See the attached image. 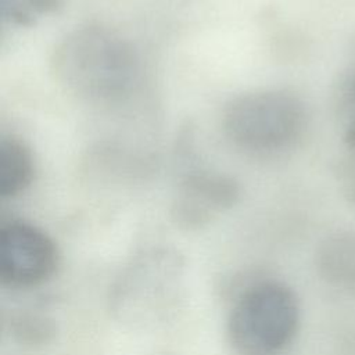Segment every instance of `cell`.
<instances>
[{
    "instance_id": "cell-1",
    "label": "cell",
    "mask_w": 355,
    "mask_h": 355,
    "mask_svg": "<svg viewBox=\"0 0 355 355\" xmlns=\"http://www.w3.org/2000/svg\"><path fill=\"white\" fill-rule=\"evenodd\" d=\"M51 71L68 93L92 103H112L126 97L139 82L140 60L116 31L86 24L57 43Z\"/></svg>"
},
{
    "instance_id": "cell-2",
    "label": "cell",
    "mask_w": 355,
    "mask_h": 355,
    "mask_svg": "<svg viewBox=\"0 0 355 355\" xmlns=\"http://www.w3.org/2000/svg\"><path fill=\"white\" fill-rule=\"evenodd\" d=\"M308 112L302 100L282 89L254 90L232 98L222 112V130L239 150L272 157L293 150L304 137Z\"/></svg>"
},
{
    "instance_id": "cell-3",
    "label": "cell",
    "mask_w": 355,
    "mask_h": 355,
    "mask_svg": "<svg viewBox=\"0 0 355 355\" xmlns=\"http://www.w3.org/2000/svg\"><path fill=\"white\" fill-rule=\"evenodd\" d=\"M300 304L284 283L261 280L236 298L227 318V338L239 355H277L295 337Z\"/></svg>"
},
{
    "instance_id": "cell-4",
    "label": "cell",
    "mask_w": 355,
    "mask_h": 355,
    "mask_svg": "<svg viewBox=\"0 0 355 355\" xmlns=\"http://www.w3.org/2000/svg\"><path fill=\"white\" fill-rule=\"evenodd\" d=\"M183 263L171 250L140 254L121 273L112 290V308L129 322L155 319L179 290Z\"/></svg>"
},
{
    "instance_id": "cell-5",
    "label": "cell",
    "mask_w": 355,
    "mask_h": 355,
    "mask_svg": "<svg viewBox=\"0 0 355 355\" xmlns=\"http://www.w3.org/2000/svg\"><path fill=\"white\" fill-rule=\"evenodd\" d=\"M60 252L54 240L25 220H10L0 229V279L11 288L36 287L57 272Z\"/></svg>"
},
{
    "instance_id": "cell-6",
    "label": "cell",
    "mask_w": 355,
    "mask_h": 355,
    "mask_svg": "<svg viewBox=\"0 0 355 355\" xmlns=\"http://www.w3.org/2000/svg\"><path fill=\"white\" fill-rule=\"evenodd\" d=\"M239 197L240 187L230 176L194 171L179 183L172 202V219L182 229L197 230L230 209Z\"/></svg>"
},
{
    "instance_id": "cell-7",
    "label": "cell",
    "mask_w": 355,
    "mask_h": 355,
    "mask_svg": "<svg viewBox=\"0 0 355 355\" xmlns=\"http://www.w3.org/2000/svg\"><path fill=\"white\" fill-rule=\"evenodd\" d=\"M316 268L330 284L355 290V234L337 232L326 237L316 252Z\"/></svg>"
},
{
    "instance_id": "cell-8",
    "label": "cell",
    "mask_w": 355,
    "mask_h": 355,
    "mask_svg": "<svg viewBox=\"0 0 355 355\" xmlns=\"http://www.w3.org/2000/svg\"><path fill=\"white\" fill-rule=\"evenodd\" d=\"M35 162L31 148L15 136L0 140V197L12 198L32 183Z\"/></svg>"
},
{
    "instance_id": "cell-9",
    "label": "cell",
    "mask_w": 355,
    "mask_h": 355,
    "mask_svg": "<svg viewBox=\"0 0 355 355\" xmlns=\"http://www.w3.org/2000/svg\"><path fill=\"white\" fill-rule=\"evenodd\" d=\"M8 327L15 341L31 347H40L51 343L57 331V326L53 319L46 315L32 312L12 315L8 322Z\"/></svg>"
},
{
    "instance_id": "cell-10",
    "label": "cell",
    "mask_w": 355,
    "mask_h": 355,
    "mask_svg": "<svg viewBox=\"0 0 355 355\" xmlns=\"http://www.w3.org/2000/svg\"><path fill=\"white\" fill-rule=\"evenodd\" d=\"M60 0H0L4 21L18 26H28L53 12Z\"/></svg>"
},
{
    "instance_id": "cell-11",
    "label": "cell",
    "mask_w": 355,
    "mask_h": 355,
    "mask_svg": "<svg viewBox=\"0 0 355 355\" xmlns=\"http://www.w3.org/2000/svg\"><path fill=\"white\" fill-rule=\"evenodd\" d=\"M351 94H352V101L355 103V79H354V83H352V89H351ZM351 121L355 122V115L351 118Z\"/></svg>"
}]
</instances>
